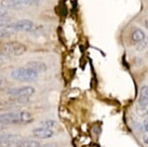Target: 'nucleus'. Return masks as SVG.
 <instances>
[{
    "label": "nucleus",
    "mask_w": 148,
    "mask_h": 147,
    "mask_svg": "<svg viewBox=\"0 0 148 147\" xmlns=\"http://www.w3.org/2000/svg\"><path fill=\"white\" fill-rule=\"evenodd\" d=\"M31 122H33L32 116L26 111L0 113V122L3 124H27Z\"/></svg>",
    "instance_id": "f257e3e1"
},
{
    "label": "nucleus",
    "mask_w": 148,
    "mask_h": 147,
    "mask_svg": "<svg viewBox=\"0 0 148 147\" xmlns=\"http://www.w3.org/2000/svg\"><path fill=\"white\" fill-rule=\"evenodd\" d=\"M0 51L7 56H20L27 51V46L18 41H9L1 44Z\"/></svg>",
    "instance_id": "f03ea898"
},
{
    "label": "nucleus",
    "mask_w": 148,
    "mask_h": 147,
    "mask_svg": "<svg viewBox=\"0 0 148 147\" xmlns=\"http://www.w3.org/2000/svg\"><path fill=\"white\" fill-rule=\"evenodd\" d=\"M11 77L14 80L20 82H33L38 79L39 73L32 68L26 66V67H19L14 69L11 72Z\"/></svg>",
    "instance_id": "7ed1b4c3"
},
{
    "label": "nucleus",
    "mask_w": 148,
    "mask_h": 147,
    "mask_svg": "<svg viewBox=\"0 0 148 147\" xmlns=\"http://www.w3.org/2000/svg\"><path fill=\"white\" fill-rule=\"evenodd\" d=\"M39 0H2L1 6L6 9H25L39 5Z\"/></svg>",
    "instance_id": "20e7f679"
},
{
    "label": "nucleus",
    "mask_w": 148,
    "mask_h": 147,
    "mask_svg": "<svg viewBox=\"0 0 148 147\" xmlns=\"http://www.w3.org/2000/svg\"><path fill=\"white\" fill-rule=\"evenodd\" d=\"M7 94L9 96H12L18 100L28 101V98L35 94V88L32 86H24L19 88H9L7 90Z\"/></svg>",
    "instance_id": "39448f33"
},
{
    "label": "nucleus",
    "mask_w": 148,
    "mask_h": 147,
    "mask_svg": "<svg viewBox=\"0 0 148 147\" xmlns=\"http://www.w3.org/2000/svg\"><path fill=\"white\" fill-rule=\"evenodd\" d=\"M4 29L8 32H30L34 29V23L31 20L23 19L13 23H8Z\"/></svg>",
    "instance_id": "423d86ee"
},
{
    "label": "nucleus",
    "mask_w": 148,
    "mask_h": 147,
    "mask_svg": "<svg viewBox=\"0 0 148 147\" xmlns=\"http://www.w3.org/2000/svg\"><path fill=\"white\" fill-rule=\"evenodd\" d=\"M33 135L36 138H39V139H47L53 136L54 133H53V130L49 129L44 126H40V127H37V129L33 130Z\"/></svg>",
    "instance_id": "0eeeda50"
},
{
    "label": "nucleus",
    "mask_w": 148,
    "mask_h": 147,
    "mask_svg": "<svg viewBox=\"0 0 148 147\" xmlns=\"http://www.w3.org/2000/svg\"><path fill=\"white\" fill-rule=\"evenodd\" d=\"M40 145V142L21 137L19 140L12 142L9 145H7V147H39Z\"/></svg>",
    "instance_id": "6e6552de"
},
{
    "label": "nucleus",
    "mask_w": 148,
    "mask_h": 147,
    "mask_svg": "<svg viewBox=\"0 0 148 147\" xmlns=\"http://www.w3.org/2000/svg\"><path fill=\"white\" fill-rule=\"evenodd\" d=\"M22 136L18 135V134H4L0 133V146L1 147H7L10 143L14 141H17Z\"/></svg>",
    "instance_id": "1a4fd4ad"
},
{
    "label": "nucleus",
    "mask_w": 148,
    "mask_h": 147,
    "mask_svg": "<svg viewBox=\"0 0 148 147\" xmlns=\"http://www.w3.org/2000/svg\"><path fill=\"white\" fill-rule=\"evenodd\" d=\"M138 105L141 109L147 108L148 106V86L144 85L140 89L139 98H138Z\"/></svg>",
    "instance_id": "9d476101"
},
{
    "label": "nucleus",
    "mask_w": 148,
    "mask_h": 147,
    "mask_svg": "<svg viewBox=\"0 0 148 147\" xmlns=\"http://www.w3.org/2000/svg\"><path fill=\"white\" fill-rule=\"evenodd\" d=\"M27 66L32 68V69H34L35 71H37L38 73L46 72L47 68L46 63L42 62V61H30V62L27 63Z\"/></svg>",
    "instance_id": "9b49d317"
},
{
    "label": "nucleus",
    "mask_w": 148,
    "mask_h": 147,
    "mask_svg": "<svg viewBox=\"0 0 148 147\" xmlns=\"http://www.w3.org/2000/svg\"><path fill=\"white\" fill-rule=\"evenodd\" d=\"M145 38L146 37H145L144 32H143L142 30L138 29V28L133 30L132 34H131V40H132L133 42H135V44H139V42L145 41Z\"/></svg>",
    "instance_id": "f8f14e48"
},
{
    "label": "nucleus",
    "mask_w": 148,
    "mask_h": 147,
    "mask_svg": "<svg viewBox=\"0 0 148 147\" xmlns=\"http://www.w3.org/2000/svg\"><path fill=\"white\" fill-rule=\"evenodd\" d=\"M42 126L47 127V129L52 130L57 126V122H54V120H45V122H42Z\"/></svg>",
    "instance_id": "ddd939ff"
},
{
    "label": "nucleus",
    "mask_w": 148,
    "mask_h": 147,
    "mask_svg": "<svg viewBox=\"0 0 148 147\" xmlns=\"http://www.w3.org/2000/svg\"><path fill=\"white\" fill-rule=\"evenodd\" d=\"M9 35L10 34H9L8 31H6L5 29H3V28H0V39H4V38L8 37Z\"/></svg>",
    "instance_id": "4468645a"
},
{
    "label": "nucleus",
    "mask_w": 148,
    "mask_h": 147,
    "mask_svg": "<svg viewBox=\"0 0 148 147\" xmlns=\"http://www.w3.org/2000/svg\"><path fill=\"white\" fill-rule=\"evenodd\" d=\"M145 46H146V42L143 41L141 42H139V44H137V49H136L138 51H141L145 49Z\"/></svg>",
    "instance_id": "2eb2a0df"
},
{
    "label": "nucleus",
    "mask_w": 148,
    "mask_h": 147,
    "mask_svg": "<svg viewBox=\"0 0 148 147\" xmlns=\"http://www.w3.org/2000/svg\"><path fill=\"white\" fill-rule=\"evenodd\" d=\"M7 15V9L0 6V18H4Z\"/></svg>",
    "instance_id": "dca6fc26"
},
{
    "label": "nucleus",
    "mask_w": 148,
    "mask_h": 147,
    "mask_svg": "<svg viewBox=\"0 0 148 147\" xmlns=\"http://www.w3.org/2000/svg\"><path fill=\"white\" fill-rule=\"evenodd\" d=\"M143 129H144L145 131L148 133V120H146V122H144V124H143Z\"/></svg>",
    "instance_id": "f3484780"
},
{
    "label": "nucleus",
    "mask_w": 148,
    "mask_h": 147,
    "mask_svg": "<svg viewBox=\"0 0 148 147\" xmlns=\"http://www.w3.org/2000/svg\"><path fill=\"white\" fill-rule=\"evenodd\" d=\"M143 141H144V143L148 145V136H145L144 138H143Z\"/></svg>",
    "instance_id": "a211bd4d"
},
{
    "label": "nucleus",
    "mask_w": 148,
    "mask_h": 147,
    "mask_svg": "<svg viewBox=\"0 0 148 147\" xmlns=\"http://www.w3.org/2000/svg\"><path fill=\"white\" fill-rule=\"evenodd\" d=\"M144 26H145V28H146V29L148 30V19L144 22Z\"/></svg>",
    "instance_id": "6ab92c4d"
},
{
    "label": "nucleus",
    "mask_w": 148,
    "mask_h": 147,
    "mask_svg": "<svg viewBox=\"0 0 148 147\" xmlns=\"http://www.w3.org/2000/svg\"><path fill=\"white\" fill-rule=\"evenodd\" d=\"M2 129H4V124L0 122V130H2Z\"/></svg>",
    "instance_id": "aec40b11"
},
{
    "label": "nucleus",
    "mask_w": 148,
    "mask_h": 147,
    "mask_svg": "<svg viewBox=\"0 0 148 147\" xmlns=\"http://www.w3.org/2000/svg\"><path fill=\"white\" fill-rule=\"evenodd\" d=\"M4 55H2V54H0V61H2V58H3Z\"/></svg>",
    "instance_id": "412c9836"
},
{
    "label": "nucleus",
    "mask_w": 148,
    "mask_h": 147,
    "mask_svg": "<svg viewBox=\"0 0 148 147\" xmlns=\"http://www.w3.org/2000/svg\"><path fill=\"white\" fill-rule=\"evenodd\" d=\"M1 87H2V80L0 79V89H1Z\"/></svg>",
    "instance_id": "4be33fe9"
},
{
    "label": "nucleus",
    "mask_w": 148,
    "mask_h": 147,
    "mask_svg": "<svg viewBox=\"0 0 148 147\" xmlns=\"http://www.w3.org/2000/svg\"><path fill=\"white\" fill-rule=\"evenodd\" d=\"M146 115H147V118H148V110H147V113H146Z\"/></svg>",
    "instance_id": "5701e85b"
}]
</instances>
